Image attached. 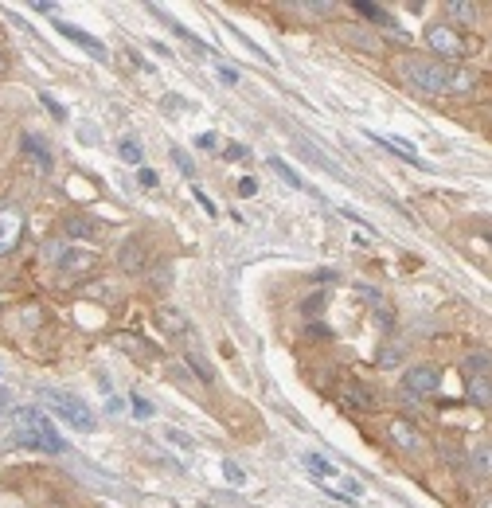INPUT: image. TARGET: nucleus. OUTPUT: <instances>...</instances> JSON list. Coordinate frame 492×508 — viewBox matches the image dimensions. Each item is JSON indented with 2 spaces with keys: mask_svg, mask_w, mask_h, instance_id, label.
Masks as SVG:
<instances>
[{
  "mask_svg": "<svg viewBox=\"0 0 492 508\" xmlns=\"http://www.w3.org/2000/svg\"><path fill=\"white\" fill-rule=\"evenodd\" d=\"M473 465H477V473H480V477H489V446L473 449Z\"/></svg>",
  "mask_w": 492,
  "mask_h": 508,
  "instance_id": "a878e982",
  "label": "nucleus"
},
{
  "mask_svg": "<svg viewBox=\"0 0 492 508\" xmlns=\"http://www.w3.org/2000/svg\"><path fill=\"white\" fill-rule=\"evenodd\" d=\"M118 266L129 270V274H145L149 270V251H145L141 239H125L118 246Z\"/></svg>",
  "mask_w": 492,
  "mask_h": 508,
  "instance_id": "9d476101",
  "label": "nucleus"
},
{
  "mask_svg": "<svg viewBox=\"0 0 492 508\" xmlns=\"http://www.w3.org/2000/svg\"><path fill=\"white\" fill-rule=\"evenodd\" d=\"M129 407H133V414H141V419H153V403H149V399H141L137 391L129 395Z\"/></svg>",
  "mask_w": 492,
  "mask_h": 508,
  "instance_id": "b1692460",
  "label": "nucleus"
},
{
  "mask_svg": "<svg viewBox=\"0 0 492 508\" xmlns=\"http://www.w3.org/2000/svg\"><path fill=\"white\" fill-rule=\"evenodd\" d=\"M387 434H391V442H395L403 454H414V458H418V454H430V442L422 438V430L410 423V419H391V423H387Z\"/></svg>",
  "mask_w": 492,
  "mask_h": 508,
  "instance_id": "423d86ee",
  "label": "nucleus"
},
{
  "mask_svg": "<svg viewBox=\"0 0 492 508\" xmlns=\"http://www.w3.org/2000/svg\"><path fill=\"white\" fill-rule=\"evenodd\" d=\"M309 337H328V328H324V325H317V321H312V325H309Z\"/></svg>",
  "mask_w": 492,
  "mask_h": 508,
  "instance_id": "4c0bfd02",
  "label": "nucleus"
},
{
  "mask_svg": "<svg viewBox=\"0 0 492 508\" xmlns=\"http://www.w3.org/2000/svg\"><path fill=\"white\" fill-rule=\"evenodd\" d=\"M39 395H43V403H47L51 411L59 414L63 423H71L74 430H83V434H90V430H94V426H98L94 411H90V407H86V403L78 399V395H71V391H59V388H43V391H39Z\"/></svg>",
  "mask_w": 492,
  "mask_h": 508,
  "instance_id": "7ed1b4c3",
  "label": "nucleus"
},
{
  "mask_svg": "<svg viewBox=\"0 0 492 508\" xmlns=\"http://www.w3.org/2000/svg\"><path fill=\"white\" fill-rule=\"evenodd\" d=\"M305 465H309L312 473H321V477H328V473H336V465L328 458H321V454H305Z\"/></svg>",
  "mask_w": 492,
  "mask_h": 508,
  "instance_id": "4be33fe9",
  "label": "nucleus"
},
{
  "mask_svg": "<svg viewBox=\"0 0 492 508\" xmlns=\"http://www.w3.org/2000/svg\"><path fill=\"white\" fill-rule=\"evenodd\" d=\"M55 28H59V32H63V36H67V39H71V43H78V47H83L86 55H90V59H102V63L109 59L106 43H102V39H94V36H90V32H83V28L67 24V20H55Z\"/></svg>",
  "mask_w": 492,
  "mask_h": 508,
  "instance_id": "6e6552de",
  "label": "nucleus"
},
{
  "mask_svg": "<svg viewBox=\"0 0 492 508\" xmlns=\"http://www.w3.org/2000/svg\"><path fill=\"white\" fill-rule=\"evenodd\" d=\"M169 438L176 442V446H192V438H188V434H180V430H169Z\"/></svg>",
  "mask_w": 492,
  "mask_h": 508,
  "instance_id": "f704fd0d",
  "label": "nucleus"
},
{
  "mask_svg": "<svg viewBox=\"0 0 492 508\" xmlns=\"http://www.w3.org/2000/svg\"><path fill=\"white\" fill-rule=\"evenodd\" d=\"M63 231H67V239H94L98 231V219H90V215H67L63 219Z\"/></svg>",
  "mask_w": 492,
  "mask_h": 508,
  "instance_id": "f8f14e48",
  "label": "nucleus"
},
{
  "mask_svg": "<svg viewBox=\"0 0 492 508\" xmlns=\"http://www.w3.org/2000/svg\"><path fill=\"white\" fill-rule=\"evenodd\" d=\"M372 141H379L383 149L398 153V157H403V160H410V165H418V153H414L410 145H403V137H375V134H372Z\"/></svg>",
  "mask_w": 492,
  "mask_h": 508,
  "instance_id": "2eb2a0df",
  "label": "nucleus"
},
{
  "mask_svg": "<svg viewBox=\"0 0 492 508\" xmlns=\"http://www.w3.org/2000/svg\"><path fill=\"white\" fill-rule=\"evenodd\" d=\"M465 372H469V375H489V352H477V356H469V360H465Z\"/></svg>",
  "mask_w": 492,
  "mask_h": 508,
  "instance_id": "5701e85b",
  "label": "nucleus"
},
{
  "mask_svg": "<svg viewBox=\"0 0 492 508\" xmlns=\"http://www.w3.org/2000/svg\"><path fill=\"white\" fill-rule=\"evenodd\" d=\"M445 12H453L457 20H477V4H469V0H449Z\"/></svg>",
  "mask_w": 492,
  "mask_h": 508,
  "instance_id": "412c9836",
  "label": "nucleus"
},
{
  "mask_svg": "<svg viewBox=\"0 0 492 508\" xmlns=\"http://www.w3.org/2000/svg\"><path fill=\"white\" fill-rule=\"evenodd\" d=\"M324 301H328V293H312L301 309H305V317H312V313H321V309H324Z\"/></svg>",
  "mask_w": 492,
  "mask_h": 508,
  "instance_id": "cd10ccee",
  "label": "nucleus"
},
{
  "mask_svg": "<svg viewBox=\"0 0 492 508\" xmlns=\"http://www.w3.org/2000/svg\"><path fill=\"white\" fill-rule=\"evenodd\" d=\"M118 153H121V160H125V165H141V160H145V149H141V141H137V137H121V141H118Z\"/></svg>",
  "mask_w": 492,
  "mask_h": 508,
  "instance_id": "dca6fc26",
  "label": "nucleus"
},
{
  "mask_svg": "<svg viewBox=\"0 0 492 508\" xmlns=\"http://www.w3.org/2000/svg\"><path fill=\"white\" fill-rule=\"evenodd\" d=\"M223 477H227L231 485H242V481H246V473H242V465H235V461H223Z\"/></svg>",
  "mask_w": 492,
  "mask_h": 508,
  "instance_id": "393cba45",
  "label": "nucleus"
},
{
  "mask_svg": "<svg viewBox=\"0 0 492 508\" xmlns=\"http://www.w3.org/2000/svg\"><path fill=\"white\" fill-rule=\"evenodd\" d=\"M20 235H24V215H20L16 207H4V211H0V258L16 251Z\"/></svg>",
  "mask_w": 492,
  "mask_h": 508,
  "instance_id": "0eeeda50",
  "label": "nucleus"
},
{
  "mask_svg": "<svg viewBox=\"0 0 492 508\" xmlns=\"http://www.w3.org/2000/svg\"><path fill=\"white\" fill-rule=\"evenodd\" d=\"M32 8H36V12H55V4H51V0H36Z\"/></svg>",
  "mask_w": 492,
  "mask_h": 508,
  "instance_id": "e433bc0d",
  "label": "nucleus"
},
{
  "mask_svg": "<svg viewBox=\"0 0 492 508\" xmlns=\"http://www.w3.org/2000/svg\"><path fill=\"white\" fill-rule=\"evenodd\" d=\"M39 102H43V106L51 109V118H55V121H63V118H67V109H63V106H59V102H55L51 94H39Z\"/></svg>",
  "mask_w": 492,
  "mask_h": 508,
  "instance_id": "c85d7f7f",
  "label": "nucleus"
},
{
  "mask_svg": "<svg viewBox=\"0 0 492 508\" xmlns=\"http://www.w3.org/2000/svg\"><path fill=\"white\" fill-rule=\"evenodd\" d=\"M4 399H8V391L0 388V411H4Z\"/></svg>",
  "mask_w": 492,
  "mask_h": 508,
  "instance_id": "58836bf2",
  "label": "nucleus"
},
{
  "mask_svg": "<svg viewBox=\"0 0 492 508\" xmlns=\"http://www.w3.org/2000/svg\"><path fill=\"white\" fill-rule=\"evenodd\" d=\"M43 254H47V258L63 270V274H90V270L98 266V254L78 251V246H67V251H63V246H55V242H51V246H43Z\"/></svg>",
  "mask_w": 492,
  "mask_h": 508,
  "instance_id": "20e7f679",
  "label": "nucleus"
},
{
  "mask_svg": "<svg viewBox=\"0 0 492 508\" xmlns=\"http://www.w3.org/2000/svg\"><path fill=\"white\" fill-rule=\"evenodd\" d=\"M270 169H274L277 176H281V180L289 184V188H305V180H301V176H297V172H293V169H289V165H286V160H281V157H270Z\"/></svg>",
  "mask_w": 492,
  "mask_h": 508,
  "instance_id": "6ab92c4d",
  "label": "nucleus"
},
{
  "mask_svg": "<svg viewBox=\"0 0 492 508\" xmlns=\"http://www.w3.org/2000/svg\"><path fill=\"white\" fill-rule=\"evenodd\" d=\"M137 180H141L145 188H156V172H153V169H145V165H141V169H137Z\"/></svg>",
  "mask_w": 492,
  "mask_h": 508,
  "instance_id": "2f4dec72",
  "label": "nucleus"
},
{
  "mask_svg": "<svg viewBox=\"0 0 492 508\" xmlns=\"http://www.w3.org/2000/svg\"><path fill=\"white\" fill-rule=\"evenodd\" d=\"M195 204L204 207V211H207V215H211V219H215V215H219V207H215V204H211V200H207V195H204V192H200V188H195Z\"/></svg>",
  "mask_w": 492,
  "mask_h": 508,
  "instance_id": "7c9ffc66",
  "label": "nucleus"
},
{
  "mask_svg": "<svg viewBox=\"0 0 492 508\" xmlns=\"http://www.w3.org/2000/svg\"><path fill=\"white\" fill-rule=\"evenodd\" d=\"M184 360H188V368H192L195 375H200V383H211V379H215V372H211V363L204 360V356H200V352H188V356H184Z\"/></svg>",
  "mask_w": 492,
  "mask_h": 508,
  "instance_id": "a211bd4d",
  "label": "nucleus"
},
{
  "mask_svg": "<svg viewBox=\"0 0 492 508\" xmlns=\"http://www.w3.org/2000/svg\"><path fill=\"white\" fill-rule=\"evenodd\" d=\"M156 325L164 328L172 340H188V337H192V321H188L180 309H172V305H160V309H156Z\"/></svg>",
  "mask_w": 492,
  "mask_h": 508,
  "instance_id": "9b49d317",
  "label": "nucleus"
},
{
  "mask_svg": "<svg viewBox=\"0 0 492 508\" xmlns=\"http://www.w3.org/2000/svg\"><path fill=\"white\" fill-rule=\"evenodd\" d=\"M426 43H430V51H434V55H442L445 63L461 59V55L469 51L465 36H461V32H453V28H445V24H434L430 32H426Z\"/></svg>",
  "mask_w": 492,
  "mask_h": 508,
  "instance_id": "39448f33",
  "label": "nucleus"
},
{
  "mask_svg": "<svg viewBox=\"0 0 492 508\" xmlns=\"http://www.w3.org/2000/svg\"><path fill=\"white\" fill-rule=\"evenodd\" d=\"M172 160H176V169H180L184 176H195V165L188 160V153H180V149H172Z\"/></svg>",
  "mask_w": 492,
  "mask_h": 508,
  "instance_id": "bb28decb",
  "label": "nucleus"
},
{
  "mask_svg": "<svg viewBox=\"0 0 492 508\" xmlns=\"http://www.w3.org/2000/svg\"><path fill=\"white\" fill-rule=\"evenodd\" d=\"M469 399L477 403L480 411H489V375H473V383H469Z\"/></svg>",
  "mask_w": 492,
  "mask_h": 508,
  "instance_id": "f3484780",
  "label": "nucleus"
},
{
  "mask_svg": "<svg viewBox=\"0 0 492 508\" xmlns=\"http://www.w3.org/2000/svg\"><path fill=\"white\" fill-rule=\"evenodd\" d=\"M398 71L407 74L410 86H418L426 94H465L473 90V74L457 71L449 63H434V59H403Z\"/></svg>",
  "mask_w": 492,
  "mask_h": 508,
  "instance_id": "f257e3e1",
  "label": "nucleus"
},
{
  "mask_svg": "<svg viewBox=\"0 0 492 508\" xmlns=\"http://www.w3.org/2000/svg\"><path fill=\"white\" fill-rule=\"evenodd\" d=\"M24 153H28L32 160H36V169H39V172H51V169H55V160H51V149L43 145L39 137L24 134Z\"/></svg>",
  "mask_w": 492,
  "mask_h": 508,
  "instance_id": "ddd939ff",
  "label": "nucleus"
},
{
  "mask_svg": "<svg viewBox=\"0 0 492 508\" xmlns=\"http://www.w3.org/2000/svg\"><path fill=\"white\" fill-rule=\"evenodd\" d=\"M438 383H442V375L434 372V368H426V363H418V368H410L407 372V388L414 399H426V395H434L438 391Z\"/></svg>",
  "mask_w": 492,
  "mask_h": 508,
  "instance_id": "1a4fd4ad",
  "label": "nucleus"
},
{
  "mask_svg": "<svg viewBox=\"0 0 492 508\" xmlns=\"http://www.w3.org/2000/svg\"><path fill=\"white\" fill-rule=\"evenodd\" d=\"M8 430H12L16 446L39 449V454H63V438L59 430L51 426V419L39 407H16L8 414Z\"/></svg>",
  "mask_w": 492,
  "mask_h": 508,
  "instance_id": "f03ea898",
  "label": "nucleus"
},
{
  "mask_svg": "<svg viewBox=\"0 0 492 508\" xmlns=\"http://www.w3.org/2000/svg\"><path fill=\"white\" fill-rule=\"evenodd\" d=\"M195 145H200V149H215V134H200V137H195Z\"/></svg>",
  "mask_w": 492,
  "mask_h": 508,
  "instance_id": "72a5a7b5",
  "label": "nucleus"
},
{
  "mask_svg": "<svg viewBox=\"0 0 492 508\" xmlns=\"http://www.w3.org/2000/svg\"><path fill=\"white\" fill-rule=\"evenodd\" d=\"M372 388H363V383H348V403H356V407H363V411H372L375 407V395H367Z\"/></svg>",
  "mask_w": 492,
  "mask_h": 508,
  "instance_id": "aec40b11",
  "label": "nucleus"
},
{
  "mask_svg": "<svg viewBox=\"0 0 492 508\" xmlns=\"http://www.w3.org/2000/svg\"><path fill=\"white\" fill-rule=\"evenodd\" d=\"M219 83L235 86V83H239V71H235V67H227V63H219Z\"/></svg>",
  "mask_w": 492,
  "mask_h": 508,
  "instance_id": "c756f323",
  "label": "nucleus"
},
{
  "mask_svg": "<svg viewBox=\"0 0 492 508\" xmlns=\"http://www.w3.org/2000/svg\"><path fill=\"white\" fill-rule=\"evenodd\" d=\"M242 157H246V149H242V145H231L227 149V160H242Z\"/></svg>",
  "mask_w": 492,
  "mask_h": 508,
  "instance_id": "c9c22d12",
  "label": "nucleus"
},
{
  "mask_svg": "<svg viewBox=\"0 0 492 508\" xmlns=\"http://www.w3.org/2000/svg\"><path fill=\"white\" fill-rule=\"evenodd\" d=\"M0 305H4V293H0Z\"/></svg>",
  "mask_w": 492,
  "mask_h": 508,
  "instance_id": "ea45409f",
  "label": "nucleus"
},
{
  "mask_svg": "<svg viewBox=\"0 0 492 508\" xmlns=\"http://www.w3.org/2000/svg\"><path fill=\"white\" fill-rule=\"evenodd\" d=\"M258 192V184L250 180V176H246V180H239V195H254Z\"/></svg>",
  "mask_w": 492,
  "mask_h": 508,
  "instance_id": "473e14b6",
  "label": "nucleus"
},
{
  "mask_svg": "<svg viewBox=\"0 0 492 508\" xmlns=\"http://www.w3.org/2000/svg\"><path fill=\"white\" fill-rule=\"evenodd\" d=\"M352 8H356V12H360V16H367V20H372V24L395 28V16L387 12V8H379V4H372V0H356V4H352Z\"/></svg>",
  "mask_w": 492,
  "mask_h": 508,
  "instance_id": "4468645a",
  "label": "nucleus"
}]
</instances>
